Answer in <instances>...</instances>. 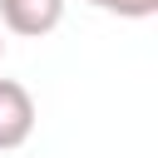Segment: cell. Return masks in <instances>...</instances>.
<instances>
[{"label":"cell","mask_w":158,"mask_h":158,"mask_svg":"<svg viewBox=\"0 0 158 158\" xmlns=\"http://www.w3.org/2000/svg\"><path fill=\"white\" fill-rule=\"evenodd\" d=\"M35 99H30V89L20 84V79H0V153H10V148H20V143H30V133H35Z\"/></svg>","instance_id":"6da1fadb"},{"label":"cell","mask_w":158,"mask_h":158,"mask_svg":"<svg viewBox=\"0 0 158 158\" xmlns=\"http://www.w3.org/2000/svg\"><path fill=\"white\" fill-rule=\"evenodd\" d=\"M0 20H5V30L40 40L64 20V0H0Z\"/></svg>","instance_id":"7a4b0ae2"},{"label":"cell","mask_w":158,"mask_h":158,"mask_svg":"<svg viewBox=\"0 0 158 158\" xmlns=\"http://www.w3.org/2000/svg\"><path fill=\"white\" fill-rule=\"evenodd\" d=\"M84 5H94L104 15H118V20H148V15H158V0H84Z\"/></svg>","instance_id":"3957f363"},{"label":"cell","mask_w":158,"mask_h":158,"mask_svg":"<svg viewBox=\"0 0 158 158\" xmlns=\"http://www.w3.org/2000/svg\"><path fill=\"white\" fill-rule=\"evenodd\" d=\"M0 59H5V40H0Z\"/></svg>","instance_id":"277c9868"}]
</instances>
